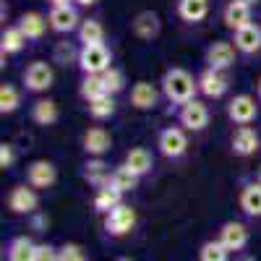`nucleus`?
I'll use <instances>...</instances> for the list:
<instances>
[{"instance_id":"obj_1","label":"nucleus","mask_w":261,"mask_h":261,"mask_svg":"<svg viewBox=\"0 0 261 261\" xmlns=\"http://www.w3.org/2000/svg\"><path fill=\"white\" fill-rule=\"evenodd\" d=\"M160 89H162V97L170 105L180 107V105L196 99V92H199V79H193V73L180 68V65H172V68H167L162 73Z\"/></svg>"},{"instance_id":"obj_2","label":"nucleus","mask_w":261,"mask_h":261,"mask_svg":"<svg viewBox=\"0 0 261 261\" xmlns=\"http://www.w3.org/2000/svg\"><path fill=\"white\" fill-rule=\"evenodd\" d=\"M157 149L165 160H183L188 151V136L183 125H167L157 134Z\"/></svg>"},{"instance_id":"obj_3","label":"nucleus","mask_w":261,"mask_h":261,"mask_svg":"<svg viewBox=\"0 0 261 261\" xmlns=\"http://www.w3.org/2000/svg\"><path fill=\"white\" fill-rule=\"evenodd\" d=\"M55 81V71L47 60H32L24 71H21V84L24 89L32 92V94H42L47 92Z\"/></svg>"},{"instance_id":"obj_4","label":"nucleus","mask_w":261,"mask_h":261,"mask_svg":"<svg viewBox=\"0 0 261 261\" xmlns=\"http://www.w3.org/2000/svg\"><path fill=\"white\" fill-rule=\"evenodd\" d=\"M113 65V53L105 45H84L79 55V68L81 73H105Z\"/></svg>"},{"instance_id":"obj_5","label":"nucleus","mask_w":261,"mask_h":261,"mask_svg":"<svg viewBox=\"0 0 261 261\" xmlns=\"http://www.w3.org/2000/svg\"><path fill=\"white\" fill-rule=\"evenodd\" d=\"M209 120H212V113L201 99H191V102L178 107V123L186 130H191V134H201L209 125Z\"/></svg>"},{"instance_id":"obj_6","label":"nucleus","mask_w":261,"mask_h":261,"mask_svg":"<svg viewBox=\"0 0 261 261\" xmlns=\"http://www.w3.org/2000/svg\"><path fill=\"white\" fill-rule=\"evenodd\" d=\"M136 209L134 206H128V204H118L113 212H107L105 214V230L107 235H113V238H123L128 235L130 230L136 227Z\"/></svg>"},{"instance_id":"obj_7","label":"nucleus","mask_w":261,"mask_h":261,"mask_svg":"<svg viewBox=\"0 0 261 261\" xmlns=\"http://www.w3.org/2000/svg\"><path fill=\"white\" fill-rule=\"evenodd\" d=\"M235 45L227 39H217L204 50V63L206 68H214V71H230L235 65Z\"/></svg>"},{"instance_id":"obj_8","label":"nucleus","mask_w":261,"mask_h":261,"mask_svg":"<svg viewBox=\"0 0 261 261\" xmlns=\"http://www.w3.org/2000/svg\"><path fill=\"white\" fill-rule=\"evenodd\" d=\"M81 149L86 157H105L113 149V136L110 130L102 125H92L81 134Z\"/></svg>"},{"instance_id":"obj_9","label":"nucleus","mask_w":261,"mask_h":261,"mask_svg":"<svg viewBox=\"0 0 261 261\" xmlns=\"http://www.w3.org/2000/svg\"><path fill=\"white\" fill-rule=\"evenodd\" d=\"M227 118L235 125H251L258 118V102L251 94H235L227 102Z\"/></svg>"},{"instance_id":"obj_10","label":"nucleus","mask_w":261,"mask_h":261,"mask_svg":"<svg viewBox=\"0 0 261 261\" xmlns=\"http://www.w3.org/2000/svg\"><path fill=\"white\" fill-rule=\"evenodd\" d=\"M261 146V136L253 125H238L230 136V151L235 157H251Z\"/></svg>"},{"instance_id":"obj_11","label":"nucleus","mask_w":261,"mask_h":261,"mask_svg":"<svg viewBox=\"0 0 261 261\" xmlns=\"http://www.w3.org/2000/svg\"><path fill=\"white\" fill-rule=\"evenodd\" d=\"M160 94H162V89H157L154 84H149V81H136L134 86H130L128 102H130V107H134V110L149 113V110H154V107L160 105Z\"/></svg>"},{"instance_id":"obj_12","label":"nucleus","mask_w":261,"mask_h":261,"mask_svg":"<svg viewBox=\"0 0 261 261\" xmlns=\"http://www.w3.org/2000/svg\"><path fill=\"white\" fill-rule=\"evenodd\" d=\"M47 18H50V29L58 34H71L81 27V16H79L73 3L71 6H53Z\"/></svg>"},{"instance_id":"obj_13","label":"nucleus","mask_w":261,"mask_h":261,"mask_svg":"<svg viewBox=\"0 0 261 261\" xmlns=\"http://www.w3.org/2000/svg\"><path fill=\"white\" fill-rule=\"evenodd\" d=\"M230 89V79L225 71H214V68H204L199 76V92L206 99H222Z\"/></svg>"},{"instance_id":"obj_14","label":"nucleus","mask_w":261,"mask_h":261,"mask_svg":"<svg viewBox=\"0 0 261 261\" xmlns=\"http://www.w3.org/2000/svg\"><path fill=\"white\" fill-rule=\"evenodd\" d=\"M58 180V167L50 160H34L27 165V183L32 188H53Z\"/></svg>"},{"instance_id":"obj_15","label":"nucleus","mask_w":261,"mask_h":261,"mask_svg":"<svg viewBox=\"0 0 261 261\" xmlns=\"http://www.w3.org/2000/svg\"><path fill=\"white\" fill-rule=\"evenodd\" d=\"M39 206V196L34 193V188L27 183V186H13L11 193H8V209L13 214H34Z\"/></svg>"},{"instance_id":"obj_16","label":"nucleus","mask_w":261,"mask_h":261,"mask_svg":"<svg viewBox=\"0 0 261 261\" xmlns=\"http://www.w3.org/2000/svg\"><path fill=\"white\" fill-rule=\"evenodd\" d=\"M130 32L144 42H151L154 37H160V32H162L160 13L157 11H139L134 16V21H130Z\"/></svg>"},{"instance_id":"obj_17","label":"nucleus","mask_w":261,"mask_h":261,"mask_svg":"<svg viewBox=\"0 0 261 261\" xmlns=\"http://www.w3.org/2000/svg\"><path fill=\"white\" fill-rule=\"evenodd\" d=\"M220 241H222V246H225L230 253L243 251V248L248 246V227H246L243 222L230 220V222H225V225L220 227Z\"/></svg>"},{"instance_id":"obj_18","label":"nucleus","mask_w":261,"mask_h":261,"mask_svg":"<svg viewBox=\"0 0 261 261\" xmlns=\"http://www.w3.org/2000/svg\"><path fill=\"white\" fill-rule=\"evenodd\" d=\"M81 178L89 186H94V188H102V186L110 183L113 170H110V165H107L102 157H89L84 162V167H81Z\"/></svg>"},{"instance_id":"obj_19","label":"nucleus","mask_w":261,"mask_h":261,"mask_svg":"<svg viewBox=\"0 0 261 261\" xmlns=\"http://www.w3.org/2000/svg\"><path fill=\"white\" fill-rule=\"evenodd\" d=\"M238 206L246 217H261V183L248 180L241 186V193H238Z\"/></svg>"},{"instance_id":"obj_20","label":"nucleus","mask_w":261,"mask_h":261,"mask_svg":"<svg viewBox=\"0 0 261 261\" xmlns=\"http://www.w3.org/2000/svg\"><path fill=\"white\" fill-rule=\"evenodd\" d=\"M232 45L238 47V53H243V55H256V53H261V27L248 24V27H243V29L232 32Z\"/></svg>"},{"instance_id":"obj_21","label":"nucleus","mask_w":261,"mask_h":261,"mask_svg":"<svg viewBox=\"0 0 261 261\" xmlns=\"http://www.w3.org/2000/svg\"><path fill=\"white\" fill-rule=\"evenodd\" d=\"M222 21H225V27H227L230 32H238V29H243V27L253 24L251 6L238 3V0H230V3L225 6V11H222Z\"/></svg>"},{"instance_id":"obj_22","label":"nucleus","mask_w":261,"mask_h":261,"mask_svg":"<svg viewBox=\"0 0 261 261\" xmlns=\"http://www.w3.org/2000/svg\"><path fill=\"white\" fill-rule=\"evenodd\" d=\"M47 27H50V18L42 16L39 11H27V13L18 16V29L27 34L29 42L42 39V37H45V32H47Z\"/></svg>"},{"instance_id":"obj_23","label":"nucleus","mask_w":261,"mask_h":261,"mask_svg":"<svg viewBox=\"0 0 261 261\" xmlns=\"http://www.w3.org/2000/svg\"><path fill=\"white\" fill-rule=\"evenodd\" d=\"M29 118H32L37 125H42V128L55 125L58 118H60L58 102H55V99H45V97H42V99H34L32 107H29Z\"/></svg>"},{"instance_id":"obj_24","label":"nucleus","mask_w":261,"mask_h":261,"mask_svg":"<svg viewBox=\"0 0 261 261\" xmlns=\"http://www.w3.org/2000/svg\"><path fill=\"white\" fill-rule=\"evenodd\" d=\"M123 165L134 170L139 178H144V175H149V172L154 170V157H151V151L146 146H134V149L125 151Z\"/></svg>"},{"instance_id":"obj_25","label":"nucleus","mask_w":261,"mask_h":261,"mask_svg":"<svg viewBox=\"0 0 261 261\" xmlns=\"http://www.w3.org/2000/svg\"><path fill=\"white\" fill-rule=\"evenodd\" d=\"M27 34L18 29V24H13V27H6L3 29V34H0V55L3 58H8V55H18L21 50L27 47Z\"/></svg>"},{"instance_id":"obj_26","label":"nucleus","mask_w":261,"mask_h":261,"mask_svg":"<svg viewBox=\"0 0 261 261\" xmlns=\"http://www.w3.org/2000/svg\"><path fill=\"white\" fill-rule=\"evenodd\" d=\"M175 11L186 24H199L209 16V0H178Z\"/></svg>"},{"instance_id":"obj_27","label":"nucleus","mask_w":261,"mask_h":261,"mask_svg":"<svg viewBox=\"0 0 261 261\" xmlns=\"http://www.w3.org/2000/svg\"><path fill=\"white\" fill-rule=\"evenodd\" d=\"M118 204H123V193H120L113 183H107V186L97 188V193H94V212H97V214L113 212Z\"/></svg>"},{"instance_id":"obj_28","label":"nucleus","mask_w":261,"mask_h":261,"mask_svg":"<svg viewBox=\"0 0 261 261\" xmlns=\"http://www.w3.org/2000/svg\"><path fill=\"white\" fill-rule=\"evenodd\" d=\"M76 37L81 42V47L84 45H102V42H105V27H102V21L99 18H84L81 27L76 29Z\"/></svg>"},{"instance_id":"obj_29","label":"nucleus","mask_w":261,"mask_h":261,"mask_svg":"<svg viewBox=\"0 0 261 261\" xmlns=\"http://www.w3.org/2000/svg\"><path fill=\"white\" fill-rule=\"evenodd\" d=\"M105 94H107V89L102 84V76L99 73H84V79L79 84V97L89 105V102H94V99H99Z\"/></svg>"},{"instance_id":"obj_30","label":"nucleus","mask_w":261,"mask_h":261,"mask_svg":"<svg viewBox=\"0 0 261 261\" xmlns=\"http://www.w3.org/2000/svg\"><path fill=\"white\" fill-rule=\"evenodd\" d=\"M8 261H34L37 258V243H32L27 235H18L8 243Z\"/></svg>"},{"instance_id":"obj_31","label":"nucleus","mask_w":261,"mask_h":261,"mask_svg":"<svg viewBox=\"0 0 261 261\" xmlns=\"http://www.w3.org/2000/svg\"><path fill=\"white\" fill-rule=\"evenodd\" d=\"M110 183L120 191V193H130V191H136L139 188V183H141V178L136 175L130 167H125V165H118L115 170H113V178H110Z\"/></svg>"},{"instance_id":"obj_32","label":"nucleus","mask_w":261,"mask_h":261,"mask_svg":"<svg viewBox=\"0 0 261 261\" xmlns=\"http://www.w3.org/2000/svg\"><path fill=\"white\" fill-rule=\"evenodd\" d=\"M79 55H81V47H76L68 39L55 42V47H53V63L58 65H71V63L79 65Z\"/></svg>"},{"instance_id":"obj_33","label":"nucleus","mask_w":261,"mask_h":261,"mask_svg":"<svg viewBox=\"0 0 261 261\" xmlns=\"http://www.w3.org/2000/svg\"><path fill=\"white\" fill-rule=\"evenodd\" d=\"M86 110H89V115L94 120H110L115 115V97L113 94H105V97H99V99L86 105Z\"/></svg>"},{"instance_id":"obj_34","label":"nucleus","mask_w":261,"mask_h":261,"mask_svg":"<svg viewBox=\"0 0 261 261\" xmlns=\"http://www.w3.org/2000/svg\"><path fill=\"white\" fill-rule=\"evenodd\" d=\"M21 107V92L13 84H3L0 86V113L3 115H13Z\"/></svg>"},{"instance_id":"obj_35","label":"nucleus","mask_w":261,"mask_h":261,"mask_svg":"<svg viewBox=\"0 0 261 261\" xmlns=\"http://www.w3.org/2000/svg\"><path fill=\"white\" fill-rule=\"evenodd\" d=\"M102 76V84H105V89H107V94H120L123 89H125V73L118 68V65H110L105 73H99Z\"/></svg>"},{"instance_id":"obj_36","label":"nucleus","mask_w":261,"mask_h":261,"mask_svg":"<svg viewBox=\"0 0 261 261\" xmlns=\"http://www.w3.org/2000/svg\"><path fill=\"white\" fill-rule=\"evenodd\" d=\"M199 261H230V251L222 246V241H206L199 248Z\"/></svg>"},{"instance_id":"obj_37","label":"nucleus","mask_w":261,"mask_h":261,"mask_svg":"<svg viewBox=\"0 0 261 261\" xmlns=\"http://www.w3.org/2000/svg\"><path fill=\"white\" fill-rule=\"evenodd\" d=\"M58 256H60V261H86L84 248L79 243H63L58 248Z\"/></svg>"},{"instance_id":"obj_38","label":"nucleus","mask_w":261,"mask_h":261,"mask_svg":"<svg viewBox=\"0 0 261 261\" xmlns=\"http://www.w3.org/2000/svg\"><path fill=\"white\" fill-rule=\"evenodd\" d=\"M13 165H16V149H13V144L3 141V144H0V167L11 170Z\"/></svg>"},{"instance_id":"obj_39","label":"nucleus","mask_w":261,"mask_h":261,"mask_svg":"<svg viewBox=\"0 0 261 261\" xmlns=\"http://www.w3.org/2000/svg\"><path fill=\"white\" fill-rule=\"evenodd\" d=\"M34 261H60L58 248L50 246V243H39V246H37V258H34Z\"/></svg>"},{"instance_id":"obj_40","label":"nucleus","mask_w":261,"mask_h":261,"mask_svg":"<svg viewBox=\"0 0 261 261\" xmlns=\"http://www.w3.org/2000/svg\"><path fill=\"white\" fill-rule=\"evenodd\" d=\"M47 227H50V217L42 214V212H34L32 214V230L34 232H45Z\"/></svg>"},{"instance_id":"obj_41","label":"nucleus","mask_w":261,"mask_h":261,"mask_svg":"<svg viewBox=\"0 0 261 261\" xmlns=\"http://www.w3.org/2000/svg\"><path fill=\"white\" fill-rule=\"evenodd\" d=\"M76 3L81 6V8H92V6H97L99 0H76Z\"/></svg>"},{"instance_id":"obj_42","label":"nucleus","mask_w":261,"mask_h":261,"mask_svg":"<svg viewBox=\"0 0 261 261\" xmlns=\"http://www.w3.org/2000/svg\"><path fill=\"white\" fill-rule=\"evenodd\" d=\"M73 0H50V6H71Z\"/></svg>"},{"instance_id":"obj_43","label":"nucleus","mask_w":261,"mask_h":261,"mask_svg":"<svg viewBox=\"0 0 261 261\" xmlns=\"http://www.w3.org/2000/svg\"><path fill=\"white\" fill-rule=\"evenodd\" d=\"M256 97H258V102H261V76H258V81H256Z\"/></svg>"},{"instance_id":"obj_44","label":"nucleus","mask_w":261,"mask_h":261,"mask_svg":"<svg viewBox=\"0 0 261 261\" xmlns=\"http://www.w3.org/2000/svg\"><path fill=\"white\" fill-rule=\"evenodd\" d=\"M238 3H246V6H256L258 0H238Z\"/></svg>"},{"instance_id":"obj_45","label":"nucleus","mask_w":261,"mask_h":261,"mask_svg":"<svg viewBox=\"0 0 261 261\" xmlns=\"http://www.w3.org/2000/svg\"><path fill=\"white\" fill-rule=\"evenodd\" d=\"M253 180H256V183H261V167L256 170V175H253Z\"/></svg>"},{"instance_id":"obj_46","label":"nucleus","mask_w":261,"mask_h":261,"mask_svg":"<svg viewBox=\"0 0 261 261\" xmlns=\"http://www.w3.org/2000/svg\"><path fill=\"white\" fill-rule=\"evenodd\" d=\"M115 261H134V258H128V256H120V258H115Z\"/></svg>"},{"instance_id":"obj_47","label":"nucleus","mask_w":261,"mask_h":261,"mask_svg":"<svg viewBox=\"0 0 261 261\" xmlns=\"http://www.w3.org/2000/svg\"><path fill=\"white\" fill-rule=\"evenodd\" d=\"M241 261H256V258H251V256H243V258H241Z\"/></svg>"}]
</instances>
